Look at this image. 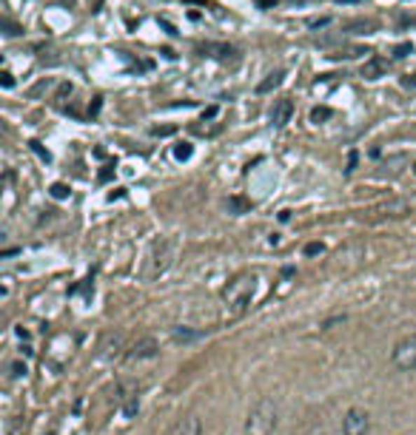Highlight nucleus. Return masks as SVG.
Here are the masks:
<instances>
[{"label": "nucleus", "instance_id": "1", "mask_svg": "<svg viewBox=\"0 0 416 435\" xmlns=\"http://www.w3.org/2000/svg\"><path fill=\"white\" fill-rule=\"evenodd\" d=\"M254 290H257V276L254 273H240L228 282V287L223 290V299H226V308H228V316H242L248 311V304L254 299Z\"/></svg>", "mask_w": 416, "mask_h": 435}, {"label": "nucleus", "instance_id": "2", "mask_svg": "<svg viewBox=\"0 0 416 435\" xmlns=\"http://www.w3.org/2000/svg\"><path fill=\"white\" fill-rule=\"evenodd\" d=\"M279 424V407L274 399H260L245 418V435H274Z\"/></svg>", "mask_w": 416, "mask_h": 435}, {"label": "nucleus", "instance_id": "3", "mask_svg": "<svg viewBox=\"0 0 416 435\" xmlns=\"http://www.w3.org/2000/svg\"><path fill=\"white\" fill-rule=\"evenodd\" d=\"M177 236H169V239H160L157 245H154V250H151V259H148V268H146V279H157L160 273H165L169 271V265H172V259H174V253H177Z\"/></svg>", "mask_w": 416, "mask_h": 435}, {"label": "nucleus", "instance_id": "4", "mask_svg": "<svg viewBox=\"0 0 416 435\" xmlns=\"http://www.w3.org/2000/svg\"><path fill=\"white\" fill-rule=\"evenodd\" d=\"M391 364H394L396 370H402V373L416 370V333H410V336H405V338H399V341L394 344Z\"/></svg>", "mask_w": 416, "mask_h": 435}, {"label": "nucleus", "instance_id": "5", "mask_svg": "<svg viewBox=\"0 0 416 435\" xmlns=\"http://www.w3.org/2000/svg\"><path fill=\"white\" fill-rule=\"evenodd\" d=\"M370 429V415L365 410H348L342 418V435H368Z\"/></svg>", "mask_w": 416, "mask_h": 435}, {"label": "nucleus", "instance_id": "6", "mask_svg": "<svg viewBox=\"0 0 416 435\" xmlns=\"http://www.w3.org/2000/svg\"><path fill=\"white\" fill-rule=\"evenodd\" d=\"M160 353V341L157 338H140L134 347H132V350L126 353V362L132 364V362H143V359H154Z\"/></svg>", "mask_w": 416, "mask_h": 435}, {"label": "nucleus", "instance_id": "7", "mask_svg": "<svg viewBox=\"0 0 416 435\" xmlns=\"http://www.w3.org/2000/svg\"><path fill=\"white\" fill-rule=\"evenodd\" d=\"M291 117H294V103H291L288 97L277 100L274 108H271V122H274L277 128H285V125L291 122Z\"/></svg>", "mask_w": 416, "mask_h": 435}, {"label": "nucleus", "instance_id": "8", "mask_svg": "<svg viewBox=\"0 0 416 435\" xmlns=\"http://www.w3.org/2000/svg\"><path fill=\"white\" fill-rule=\"evenodd\" d=\"M169 435H202V424H200L197 415H186V418H180V421L172 427Z\"/></svg>", "mask_w": 416, "mask_h": 435}, {"label": "nucleus", "instance_id": "9", "mask_svg": "<svg viewBox=\"0 0 416 435\" xmlns=\"http://www.w3.org/2000/svg\"><path fill=\"white\" fill-rule=\"evenodd\" d=\"M385 69H388V63H385L382 57H370V60L362 66V77H365V80H377V77L385 74Z\"/></svg>", "mask_w": 416, "mask_h": 435}, {"label": "nucleus", "instance_id": "10", "mask_svg": "<svg viewBox=\"0 0 416 435\" xmlns=\"http://www.w3.org/2000/svg\"><path fill=\"white\" fill-rule=\"evenodd\" d=\"M410 208H413L410 199H394V202H385L380 208V213H385V216H405V213H410Z\"/></svg>", "mask_w": 416, "mask_h": 435}, {"label": "nucleus", "instance_id": "11", "mask_svg": "<svg viewBox=\"0 0 416 435\" xmlns=\"http://www.w3.org/2000/svg\"><path fill=\"white\" fill-rule=\"evenodd\" d=\"M282 77H285L282 71H271V74H268V77H265V80L257 85V94H268V92H274L277 85L282 83Z\"/></svg>", "mask_w": 416, "mask_h": 435}, {"label": "nucleus", "instance_id": "12", "mask_svg": "<svg viewBox=\"0 0 416 435\" xmlns=\"http://www.w3.org/2000/svg\"><path fill=\"white\" fill-rule=\"evenodd\" d=\"M202 338V330H188V327H174V341H197Z\"/></svg>", "mask_w": 416, "mask_h": 435}, {"label": "nucleus", "instance_id": "13", "mask_svg": "<svg viewBox=\"0 0 416 435\" xmlns=\"http://www.w3.org/2000/svg\"><path fill=\"white\" fill-rule=\"evenodd\" d=\"M228 208H231L234 213H245V211H251V202L242 199V197H231V199H228Z\"/></svg>", "mask_w": 416, "mask_h": 435}, {"label": "nucleus", "instance_id": "14", "mask_svg": "<svg viewBox=\"0 0 416 435\" xmlns=\"http://www.w3.org/2000/svg\"><path fill=\"white\" fill-rule=\"evenodd\" d=\"M331 114H334V111H331L328 106H317V108L311 111V120H314V122H322V120H328Z\"/></svg>", "mask_w": 416, "mask_h": 435}, {"label": "nucleus", "instance_id": "15", "mask_svg": "<svg viewBox=\"0 0 416 435\" xmlns=\"http://www.w3.org/2000/svg\"><path fill=\"white\" fill-rule=\"evenodd\" d=\"M69 194H71L69 185H63V183H55V185H52V197H55V199H66Z\"/></svg>", "mask_w": 416, "mask_h": 435}, {"label": "nucleus", "instance_id": "16", "mask_svg": "<svg viewBox=\"0 0 416 435\" xmlns=\"http://www.w3.org/2000/svg\"><path fill=\"white\" fill-rule=\"evenodd\" d=\"M191 151H194V148H191V143H180V145L174 148V157H177V159H188V157H191Z\"/></svg>", "mask_w": 416, "mask_h": 435}, {"label": "nucleus", "instance_id": "17", "mask_svg": "<svg viewBox=\"0 0 416 435\" xmlns=\"http://www.w3.org/2000/svg\"><path fill=\"white\" fill-rule=\"evenodd\" d=\"M410 52H413V46H410V43H399V46L394 49V57H396V60H402V57H408Z\"/></svg>", "mask_w": 416, "mask_h": 435}, {"label": "nucleus", "instance_id": "18", "mask_svg": "<svg viewBox=\"0 0 416 435\" xmlns=\"http://www.w3.org/2000/svg\"><path fill=\"white\" fill-rule=\"evenodd\" d=\"M29 145H32V151H34L40 159H43V162H49V159H52V157H49V151H43V145H40V143H29Z\"/></svg>", "mask_w": 416, "mask_h": 435}, {"label": "nucleus", "instance_id": "19", "mask_svg": "<svg viewBox=\"0 0 416 435\" xmlns=\"http://www.w3.org/2000/svg\"><path fill=\"white\" fill-rule=\"evenodd\" d=\"M322 250H325L322 242H311V245H305V256H317V253H322Z\"/></svg>", "mask_w": 416, "mask_h": 435}, {"label": "nucleus", "instance_id": "20", "mask_svg": "<svg viewBox=\"0 0 416 435\" xmlns=\"http://www.w3.org/2000/svg\"><path fill=\"white\" fill-rule=\"evenodd\" d=\"M356 162H359V154H356V151H351V154H348V168H345V171H348V173H354V171H356Z\"/></svg>", "mask_w": 416, "mask_h": 435}, {"label": "nucleus", "instance_id": "21", "mask_svg": "<svg viewBox=\"0 0 416 435\" xmlns=\"http://www.w3.org/2000/svg\"><path fill=\"white\" fill-rule=\"evenodd\" d=\"M4 26H6V29H9V31H6V34H12V37H15V34H20V31H23V29H20V26H15V23H12V20H4Z\"/></svg>", "mask_w": 416, "mask_h": 435}, {"label": "nucleus", "instance_id": "22", "mask_svg": "<svg viewBox=\"0 0 416 435\" xmlns=\"http://www.w3.org/2000/svg\"><path fill=\"white\" fill-rule=\"evenodd\" d=\"M402 85H405V89H416V74H408V77H402Z\"/></svg>", "mask_w": 416, "mask_h": 435}, {"label": "nucleus", "instance_id": "23", "mask_svg": "<svg viewBox=\"0 0 416 435\" xmlns=\"http://www.w3.org/2000/svg\"><path fill=\"white\" fill-rule=\"evenodd\" d=\"M328 23H331V17H319V20H311L308 26H311V29H319V26H328Z\"/></svg>", "mask_w": 416, "mask_h": 435}, {"label": "nucleus", "instance_id": "24", "mask_svg": "<svg viewBox=\"0 0 416 435\" xmlns=\"http://www.w3.org/2000/svg\"><path fill=\"white\" fill-rule=\"evenodd\" d=\"M0 77H4V85H6V89H12V85H15V77H12L9 71H4V74H0Z\"/></svg>", "mask_w": 416, "mask_h": 435}, {"label": "nucleus", "instance_id": "25", "mask_svg": "<svg viewBox=\"0 0 416 435\" xmlns=\"http://www.w3.org/2000/svg\"><path fill=\"white\" fill-rule=\"evenodd\" d=\"M212 117H217V106H212V108L202 111V120H212Z\"/></svg>", "mask_w": 416, "mask_h": 435}, {"label": "nucleus", "instance_id": "26", "mask_svg": "<svg viewBox=\"0 0 416 435\" xmlns=\"http://www.w3.org/2000/svg\"><path fill=\"white\" fill-rule=\"evenodd\" d=\"M172 131H174V128H154L157 137H165V134H172Z\"/></svg>", "mask_w": 416, "mask_h": 435}, {"label": "nucleus", "instance_id": "27", "mask_svg": "<svg viewBox=\"0 0 416 435\" xmlns=\"http://www.w3.org/2000/svg\"><path fill=\"white\" fill-rule=\"evenodd\" d=\"M291 220V211L285 208V211H279V222H288Z\"/></svg>", "mask_w": 416, "mask_h": 435}, {"label": "nucleus", "instance_id": "28", "mask_svg": "<svg viewBox=\"0 0 416 435\" xmlns=\"http://www.w3.org/2000/svg\"><path fill=\"white\" fill-rule=\"evenodd\" d=\"M12 370H15V376H26V364H15Z\"/></svg>", "mask_w": 416, "mask_h": 435}, {"label": "nucleus", "instance_id": "29", "mask_svg": "<svg viewBox=\"0 0 416 435\" xmlns=\"http://www.w3.org/2000/svg\"><path fill=\"white\" fill-rule=\"evenodd\" d=\"M188 3H202L205 6V0H188Z\"/></svg>", "mask_w": 416, "mask_h": 435}]
</instances>
